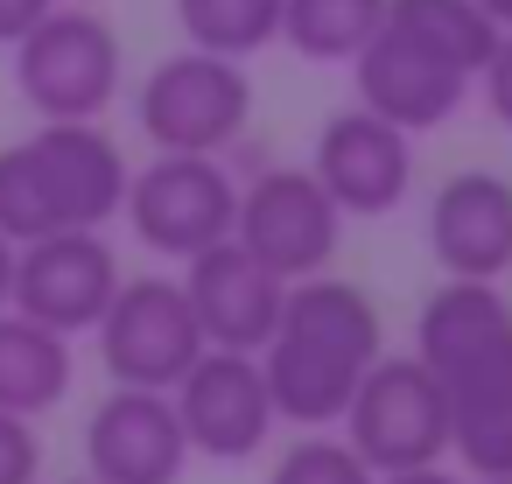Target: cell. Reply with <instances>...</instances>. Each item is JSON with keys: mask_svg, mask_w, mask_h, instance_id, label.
<instances>
[{"mask_svg": "<svg viewBox=\"0 0 512 484\" xmlns=\"http://www.w3.org/2000/svg\"><path fill=\"white\" fill-rule=\"evenodd\" d=\"M414 358L449 407V456L477 477H512V302L498 281H449L421 302Z\"/></svg>", "mask_w": 512, "mask_h": 484, "instance_id": "obj_1", "label": "cell"}, {"mask_svg": "<svg viewBox=\"0 0 512 484\" xmlns=\"http://www.w3.org/2000/svg\"><path fill=\"white\" fill-rule=\"evenodd\" d=\"M379 351H386V323L358 281H337V274L288 281V302L260 344L274 414L295 428H330Z\"/></svg>", "mask_w": 512, "mask_h": 484, "instance_id": "obj_2", "label": "cell"}, {"mask_svg": "<svg viewBox=\"0 0 512 484\" xmlns=\"http://www.w3.org/2000/svg\"><path fill=\"white\" fill-rule=\"evenodd\" d=\"M127 155L99 120H43L0 148V239L29 246L50 232H106L127 204Z\"/></svg>", "mask_w": 512, "mask_h": 484, "instance_id": "obj_3", "label": "cell"}, {"mask_svg": "<svg viewBox=\"0 0 512 484\" xmlns=\"http://www.w3.org/2000/svg\"><path fill=\"white\" fill-rule=\"evenodd\" d=\"M127 85L120 29L99 8H50L15 43V92L36 120H99Z\"/></svg>", "mask_w": 512, "mask_h": 484, "instance_id": "obj_4", "label": "cell"}, {"mask_svg": "<svg viewBox=\"0 0 512 484\" xmlns=\"http://www.w3.org/2000/svg\"><path fill=\"white\" fill-rule=\"evenodd\" d=\"M134 120L155 141V155H225L253 120V78L239 57L176 50L141 78Z\"/></svg>", "mask_w": 512, "mask_h": 484, "instance_id": "obj_5", "label": "cell"}, {"mask_svg": "<svg viewBox=\"0 0 512 484\" xmlns=\"http://www.w3.org/2000/svg\"><path fill=\"white\" fill-rule=\"evenodd\" d=\"M337 421H344V442L365 456L372 477L449 456V407H442V386L421 358H386L379 351Z\"/></svg>", "mask_w": 512, "mask_h": 484, "instance_id": "obj_6", "label": "cell"}, {"mask_svg": "<svg viewBox=\"0 0 512 484\" xmlns=\"http://www.w3.org/2000/svg\"><path fill=\"white\" fill-rule=\"evenodd\" d=\"M232 211H239V183L218 155H155L148 169L127 176V204H120L134 239L162 260H190L232 239Z\"/></svg>", "mask_w": 512, "mask_h": 484, "instance_id": "obj_7", "label": "cell"}, {"mask_svg": "<svg viewBox=\"0 0 512 484\" xmlns=\"http://www.w3.org/2000/svg\"><path fill=\"white\" fill-rule=\"evenodd\" d=\"M92 337H99V365L113 372V386H155V393H169L197 365V351H204L190 295L169 274L120 281V295L106 302V316L92 323Z\"/></svg>", "mask_w": 512, "mask_h": 484, "instance_id": "obj_8", "label": "cell"}, {"mask_svg": "<svg viewBox=\"0 0 512 484\" xmlns=\"http://www.w3.org/2000/svg\"><path fill=\"white\" fill-rule=\"evenodd\" d=\"M232 239L274 267L281 281H309L337 260L344 246V211L330 204V190L309 176V169H260L246 190H239V211H232Z\"/></svg>", "mask_w": 512, "mask_h": 484, "instance_id": "obj_9", "label": "cell"}, {"mask_svg": "<svg viewBox=\"0 0 512 484\" xmlns=\"http://www.w3.org/2000/svg\"><path fill=\"white\" fill-rule=\"evenodd\" d=\"M176 400V421L190 435V456H211V463H246L267 449L274 435V393H267V372H260V351H218L204 344L197 365L169 386Z\"/></svg>", "mask_w": 512, "mask_h": 484, "instance_id": "obj_10", "label": "cell"}, {"mask_svg": "<svg viewBox=\"0 0 512 484\" xmlns=\"http://www.w3.org/2000/svg\"><path fill=\"white\" fill-rule=\"evenodd\" d=\"M120 253L106 232H50V239H29L15 246V288H8V309L64 330V337H85L106 302L120 295Z\"/></svg>", "mask_w": 512, "mask_h": 484, "instance_id": "obj_11", "label": "cell"}, {"mask_svg": "<svg viewBox=\"0 0 512 484\" xmlns=\"http://www.w3.org/2000/svg\"><path fill=\"white\" fill-rule=\"evenodd\" d=\"M309 176L330 190V204L344 218H386L414 190V134L386 127L365 106H344V113L323 120L316 155H309Z\"/></svg>", "mask_w": 512, "mask_h": 484, "instance_id": "obj_12", "label": "cell"}, {"mask_svg": "<svg viewBox=\"0 0 512 484\" xmlns=\"http://www.w3.org/2000/svg\"><path fill=\"white\" fill-rule=\"evenodd\" d=\"M85 463L99 484H176L190 463L176 400L155 386H113L85 421Z\"/></svg>", "mask_w": 512, "mask_h": 484, "instance_id": "obj_13", "label": "cell"}, {"mask_svg": "<svg viewBox=\"0 0 512 484\" xmlns=\"http://www.w3.org/2000/svg\"><path fill=\"white\" fill-rule=\"evenodd\" d=\"M351 85H358V106L400 134H435L442 120H456V106L470 92L463 71H449L435 50H421L393 22H379V36L351 57Z\"/></svg>", "mask_w": 512, "mask_h": 484, "instance_id": "obj_14", "label": "cell"}, {"mask_svg": "<svg viewBox=\"0 0 512 484\" xmlns=\"http://www.w3.org/2000/svg\"><path fill=\"white\" fill-rule=\"evenodd\" d=\"M183 267H190L183 295H190V316H197L204 344H218V351H260L267 330H274V316H281V302H288V281L274 267H260L239 239H218V246L190 253Z\"/></svg>", "mask_w": 512, "mask_h": 484, "instance_id": "obj_15", "label": "cell"}, {"mask_svg": "<svg viewBox=\"0 0 512 484\" xmlns=\"http://www.w3.org/2000/svg\"><path fill=\"white\" fill-rule=\"evenodd\" d=\"M428 253L449 281H505L512 274V183L491 169H463L428 204Z\"/></svg>", "mask_w": 512, "mask_h": 484, "instance_id": "obj_16", "label": "cell"}, {"mask_svg": "<svg viewBox=\"0 0 512 484\" xmlns=\"http://www.w3.org/2000/svg\"><path fill=\"white\" fill-rule=\"evenodd\" d=\"M71 337L22 316V309H0V407L8 414H50L71 393Z\"/></svg>", "mask_w": 512, "mask_h": 484, "instance_id": "obj_17", "label": "cell"}, {"mask_svg": "<svg viewBox=\"0 0 512 484\" xmlns=\"http://www.w3.org/2000/svg\"><path fill=\"white\" fill-rule=\"evenodd\" d=\"M386 22L400 29V36H414L421 50H435L449 71H463V78H477L484 64H491V50H498V22L477 8V0H386Z\"/></svg>", "mask_w": 512, "mask_h": 484, "instance_id": "obj_18", "label": "cell"}, {"mask_svg": "<svg viewBox=\"0 0 512 484\" xmlns=\"http://www.w3.org/2000/svg\"><path fill=\"white\" fill-rule=\"evenodd\" d=\"M386 22V0H281V43L309 64H351Z\"/></svg>", "mask_w": 512, "mask_h": 484, "instance_id": "obj_19", "label": "cell"}, {"mask_svg": "<svg viewBox=\"0 0 512 484\" xmlns=\"http://www.w3.org/2000/svg\"><path fill=\"white\" fill-rule=\"evenodd\" d=\"M176 29L190 50L246 64L253 50L281 43V0H176Z\"/></svg>", "mask_w": 512, "mask_h": 484, "instance_id": "obj_20", "label": "cell"}, {"mask_svg": "<svg viewBox=\"0 0 512 484\" xmlns=\"http://www.w3.org/2000/svg\"><path fill=\"white\" fill-rule=\"evenodd\" d=\"M267 484H372V470L344 435H302L295 449L274 456Z\"/></svg>", "mask_w": 512, "mask_h": 484, "instance_id": "obj_21", "label": "cell"}, {"mask_svg": "<svg viewBox=\"0 0 512 484\" xmlns=\"http://www.w3.org/2000/svg\"><path fill=\"white\" fill-rule=\"evenodd\" d=\"M0 484H43V435L29 414L0 407Z\"/></svg>", "mask_w": 512, "mask_h": 484, "instance_id": "obj_22", "label": "cell"}, {"mask_svg": "<svg viewBox=\"0 0 512 484\" xmlns=\"http://www.w3.org/2000/svg\"><path fill=\"white\" fill-rule=\"evenodd\" d=\"M477 85H484V106H491V120L512 134V29L498 36V50H491V64L477 71Z\"/></svg>", "mask_w": 512, "mask_h": 484, "instance_id": "obj_23", "label": "cell"}, {"mask_svg": "<svg viewBox=\"0 0 512 484\" xmlns=\"http://www.w3.org/2000/svg\"><path fill=\"white\" fill-rule=\"evenodd\" d=\"M50 8H57V0H0V50H15Z\"/></svg>", "mask_w": 512, "mask_h": 484, "instance_id": "obj_24", "label": "cell"}, {"mask_svg": "<svg viewBox=\"0 0 512 484\" xmlns=\"http://www.w3.org/2000/svg\"><path fill=\"white\" fill-rule=\"evenodd\" d=\"M372 484H463V477L442 470V463H414V470H386V477H372Z\"/></svg>", "mask_w": 512, "mask_h": 484, "instance_id": "obj_25", "label": "cell"}, {"mask_svg": "<svg viewBox=\"0 0 512 484\" xmlns=\"http://www.w3.org/2000/svg\"><path fill=\"white\" fill-rule=\"evenodd\" d=\"M8 288H15V246L0 239V309H8Z\"/></svg>", "mask_w": 512, "mask_h": 484, "instance_id": "obj_26", "label": "cell"}, {"mask_svg": "<svg viewBox=\"0 0 512 484\" xmlns=\"http://www.w3.org/2000/svg\"><path fill=\"white\" fill-rule=\"evenodd\" d=\"M477 8H484V15H491L498 29H512V0H477Z\"/></svg>", "mask_w": 512, "mask_h": 484, "instance_id": "obj_27", "label": "cell"}, {"mask_svg": "<svg viewBox=\"0 0 512 484\" xmlns=\"http://www.w3.org/2000/svg\"><path fill=\"white\" fill-rule=\"evenodd\" d=\"M64 484H99V477H92V470H85V477H64Z\"/></svg>", "mask_w": 512, "mask_h": 484, "instance_id": "obj_28", "label": "cell"}, {"mask_svg": "<svg viewBox=\"0 0 512 484\" xmlns=\"http://www.w3.org/2000/svg\"><path fill=\"white\" fill-rule=\"evenodd\" d=\"M477 484H512V477H477Z\"/></svg>", "mask_w": 512, "mask_h": 484, "instance_id": "obj_29", "label": "cell"}]
</instances>
